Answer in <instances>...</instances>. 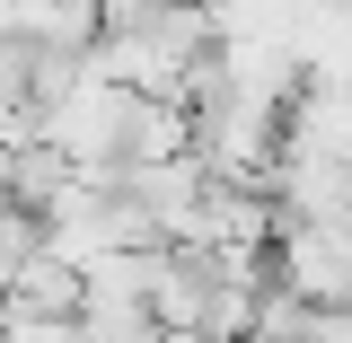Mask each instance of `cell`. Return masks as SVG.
<instances>
[{"mask_svg": "<svg viewBox=\"0 0 352 343\" xmlns=\"http://www.w3.org/2000/svg\"><path fill=\"white\" fill-rule=\"evenodd\" d=\"M18 44H44V53H88L97 44V0H18Z\"/></svg>", "mask_w": 352, "mask_h": 343, "instance_id": "cell-1", "label": "cell"}, {"mask_svg": "<svg viewBox=\"0 0 352 343\" xmlns=\"http://www.w3.org/2000/svg\"><path fill=\"white\" fill-rule=\"evenodd\" d=\"M0 343H88V335H80V317H9Z\"/></svg>", "mask_w": 352, "mask_h": 343, "instance_id": "cell-3", "label": "cell"}, {"mask_svg": "<svg viewBox=\"0 0 352 343\" xmlns=\"http://www.w3.org/2000/svg\"><path fill=\"white\" fill-rule=\"evenodd\" d=\"M27 247H36V212H18V203L0 194V291H9V273L27 264Z\"/></svg>", "mask_w": 352, "mask_h": 343, "instance_id": "cell-2", "label": "cell"}]
</instances>
